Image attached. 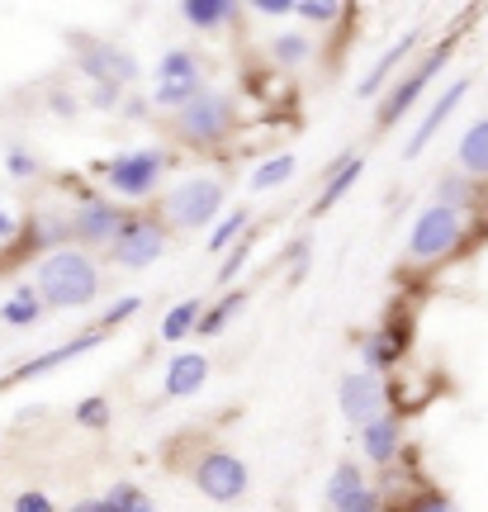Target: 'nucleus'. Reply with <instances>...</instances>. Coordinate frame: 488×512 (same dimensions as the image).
Listing matches in <instances>:
<instances>
[{
  "instance_id": "nucleus-1",
  "label": "nucleus",
  "mask_w": 488,
  "mask_h": 512,
  "mask_svg": "<svg viewBox=\"0 0 488 512\" xmlns=\"http://www.w3.org/2000/svg\"><path fill=\"white\" fill-rule=\"evenodd\" d=\"M34 290L48 309H86L100 294V271H95V261L86 252L57 247L53 256H43Z\"/></svg>"
},
{
  "instance_id": "nucleus-2",
  "label": "nucleus",
  "mask_w": 488,
  "mask_h": 512,
  "mask_svg": "<svg viewBox=\"0 0 488 512\" xmlns=\"http://www.w3.org/2000/svg\"><path fill=\"white\" fill-rule=\"evenodd\" d=\"M218 204H223V181L190 176V181H181L166 195V214H171V223H181V228H204V223L218 219Z\"/></svg>"
},
{
  "instance_id": "nucleus-3",
  "label": "nucleus",
  "mask_w": 488,
  "mask_h": 512,
  "mask_svg": "<svg viewBox=\"0 0 488 512\" xmlns=\"http://www.w3.org/2000/svg\"><path fill=\"white\" fill-rule=\"evenodd\" d=\"M162 166H166L162 152H157V147H143V152H124V157L105 162V181H109V190H114V195L138 200V195H147V190L157 185Z\"/></svg>"
},
{
  "instance_id": "nucleus-4",
  "label": "nucleus",
  "mask_w": 488,
  "mask_h": 512,
  "mask_svg": "<svg viewBox=\"0 0 488 512\" xmlns=\"http://www.w3.org/2000/svg\"><path fill=\"white\" fill-rule=\"evenodd\" d=\"M455 238H460V209H446V204H432V209H422L413 223V233H408V252L417 261H432V256L451 252Z\"/></svg>"
},
{
  "instance_id": "nucleus-5",
  "label": "nucleus",
  "mask_w": 488,
  "mask_h": 512,
  "mask_svg": "<svg viewBox=\"0 0 488 512\" xmlns=\"http://www.w3.org/2000/svg\"><path fill=\"white\" fill-rule=\"evenodd\" d=\"M247 465L237 456H228V451H214V456H204L199 460V470H195V484H199V494L204 498H214V503H233V498L247 494Z\"/></svg>"
},
{
  "instance_id": "nucleus-6",
  "label": "nucleus",
  "mask_w": 488,
  "mask_h": 512,
  "mask_svg": "<svg viewBox=\"0 0 488 512\" xmlns=\"http://www.w3.org/2000/svg\"><path fill=\"white\" fill-rule=\"evenodd\" d=\"M114 261L119 266H128V271H143V266H152L157 256H162L166 238H162V228L157 223H143V219H128L119 233H114Z\"/></svg>"
},
{
  "instance_id": "nucleus-7",
  "label": "nucleus",
  "mask_w": 488,
  "mask_h": 512,
  "mask_svg": "<svg viewBox=\"0 0 488 512\" xmlns=\"http://www.w3.org/2000/svg\"><path fill=\"white\" fill-rule=\"evenodd\" d=\"M199 95V62L195 53H166L157 67V105H190Z\"/></svg>"
},
{
  "instance_id": "nucleus-8",
  "label": "nucleus",
  "mask_w": 488,
  "mask_h": 512,
  "mask_svg": "<svg viewBox=\"0 0 488 512\" xmlns=\"http://www.w3.org/2000/svg\"><path fill=\"white\" fill-rule=\"evenodd\" d=\"M228 100L218 91H199L190 105H181V133L190 143H214L218 133L228 128Z\"/></svg>"
},
{
  "instance_id": "nucleus-9",
  "label": "nucleus",
  "mask_w": 488,
  "mask_h": 512,
  "mask_svg": "<svg viewBox=\"0 0 488 512\" xmlns=\"http://www.w3.org/2000/svg\"><path fill=\"white\" fill-rule=\"evenodd\" d=\"M337 399H342L346 418L361 422V427H370V422L380 418V408H384V389H380V380H375L370 370H351V375H342V384H337Z\"/></svg>"
},
{
  "instance_id": "nucleus-10",
  "label": "nucleus",
  "mask_w": 488,
  "mask_h": 512,
  "mask_svg": "<svg viewBox=\"0 0 488 512\" xmlns=\"http://www.w3.org/2000/svg\"><path fill=\"white\" fill-rule=\"evenodd\" d=\"M441 62H446V48H441V53H432L427 62H417L413 76H403V81H398L394 95H389V105L380 110V124H394V119H403V114L413 110V105H417V95L427 91V81L436 76V67H441Z\"/></svg>"
},
{
  "instance_id": "nucleus-11",
  "label": "nucleus",
  "mask_w": 488,
  "mask_h": 512,
  "mask_svg": "<svg viewBox=\"0 0 488 512\" xmlns=\"http://www.w3.org/2000/svg\"><path fill=\"white\" fill-rule=\"evenodd\" d=\"M465 91H470V81L460 76V81H451L446 91L436 95V105H432V110H427V119L417 124V133H413V138H408V147H403V157H422V147H427V143H432V138H436V128H441V124H446V119H451L455 110H460V100H465Z\"/></svg>"
},
{
  "instance_id": "nucleus-12",
  "label": "nucleus",
  "mask_w": 488,
  "mask_h": 512,
  "mask_svg": "<svg viewBox=\"0 0 488 512\" xmlns=\"http://www.w3.org/2000/svg\"><path fill=\"white\" fill-rule=\"evenodd\" d=\"M76 43H81V38H76ZM81 48H86V62H81V67H86L100 86H124V81H133V76H138V62H133L128 53L95 48V43H81Z\"/></svg>"
},
{
  "instance_id": "nucleus-13",
  "label": "nucleus",
  "mask_w": 488,
  "mask_h": 512,
  "mask_svg": "<svg viewBox=\"0 0 488 512\" xmlns=\"http://www.w3.org/2000/svg\"><path fill=\"white\" fill-rule=\"evenodd\" d=\"M109 332L105 328H95V332H86V337H76V342H67V347H53V351H43V356H34L29 366H19L15 375L5 384H24V380H38V375H48L53 366H62V361H72V356H81V351H91V347H100Z\"/></svg>"
},
{
  "instance_id": "nucleus-14",
  "label": "nucleus",
  "mask_w": 488,
  "mask_h": 512,
  "mask_svg": "<svg viewBox=\"0 0 488 512\" xmlns=\"http://www.w3.org/2000/svg\"><path fill=\"white\" fill-rule=\"evenodd\" d=\"M119 228H124V214H119L114 204H105V200L81 204V214L72 219V233L81 242H114Z\"/></svg>"
},
{
  "instance_id": "nucleus-15",
  "label": "nucleus",
  "mask_w": 488,
  "mask_h": 512,
  "mask_svg": "<svg viewBox=\"0 0 488 512\" xmlns=\"http://www.w3.org/2000/svg\"><path fill=\"white\" fill-rule=\"evenodd\" d=\"M204 380H209V356L185 351V356H176L166 366V399H190V394L204 389Z\"/></svg>"
},
{
  "instance_id": "nucleus-16",
  "label": "nucleus",
  "mask_w": 488,
  "mask_h": 512,
  "mask_svg": "<svg viewBox=\"0 0 488 512\" xmlns=\"http://www.w3.org/2000/svg\"><path fill=\"white\" fill-rule=\"evenodd\" d=\"M361 446H365V456L375 460V465L394 460V451H398V418H384L380 413V418L361 432Z\"/></svg>"
},
{
  "instance_id": "nucleus-17",
  "label": "nucleus",
  "mask_w": 488,
  "mask_h": 512,
  "mask_svg": "<svg viewBox=\"0 0 488 512\" xmlns=\"http://www.w3.org/2000/svg\"><path fill=\"white\" fill-rule=\"evenodd\" d=\"M38 313H43V299H38L34 285H19V290L0 304V318H5L10 328H34Z\"/></svg>"
},
{
  "instance_id": "nucleus-18",
  "label": "nucleus",
  "mask_w": 488,
  "mask_h": 512,
  "mask_svg": "<svg viewBox=\"0 0 488 512\" xmlns=\"http://www.w3.org/2000/svg\"><path fill=\"white\" fill-rule=\"evenodd\" d=\"M233 0H185L181 5V19L185 24H195V29H218V24H228L233 19Z\"/></svg>"
},
{
  "instance_id": "nucleus-19",
  "label": "nucleus",
  "mask_w": 488,
  "mask_h": 512,
  "mask_svg": "<svg viewBox=\"0 0 488 512\" xmlns=\"http://www.w3.org/2000/svg\"><path fill=\"white\" fill-rule=\"evenodd\" d=\"M361 171H365L361 157H346V162L337 166V176H332V181L323 185V195H318V204H313V214H327V209H332V204L342 200V195L351 190V185L361 181Z\"/></svg>"
},
{
  "instance_id": "nucleus-20",
  "label": "nucleus",
  "mask_w": 488,
  "mask_h": 512,
  "mask_svg": "<svg viewBox=\"0 0 488 512\" xmlns=\"http://www.w3.org/2000/svg\"><path fill=\"white\" fill-rule=\"evenodd\" d=\"M460 166L474 176H488V119L470 124V133L460 138Z\"/></svg>"
},
{
  "instance_id": "nucleus-21",
  "label": "nucleus",
  "mask_w": 488,
  "mask_h": 512,
  "mask_svg": "<svg viewBox=\"0 0 488 512\" xmlns=\"http://www.w3.org/2000/svg\"><path fill=\"white\" fill-rule=\"evenodd\" d=\"M413 43H417V34H403V38H398L394 48H389V53L380 57V67H375V72L365 76V81H361V86H356V91H361V95H375V91H380L384 81L394 76V67H398V62H403V57L413 53Z\"/></svg>"
},
{
  "instance_id": "nucleus-22",
  "label": "nucleus",
  "mask_w": 488,
  "mask_h": 512,
  "mask_svg": "<svg viewBox=\"0 0 488 512\" xmlns=\"http://www.w3.org/2000/svg\"><path fill=\"white\" fill-rule=\"evenodd\" d=\"M294 176V152H280V157H271V162H261L252 171V176H247V185H252L256 195H261V190H275V185H285Z\"/></svg>"
},
{
  "instance_id": "nucleus-23",
  "label": "nucleus",
  "mask_w": 488,
  "mask_h": 512,
  "mask_svg": "<svg viewBox=\"0 0 488 512\" xmlns=\"http://www.w3.org/2000/svg\"><path fill=\"white\" fill-rule=\"evenodd\" d=\"M199 299H185V304H176V309L166 313V323H162V337L166 342H181L185 332H195V323H199Z\"/></svg>"
},
{
  "instance_id": "nucleus-24",
  "label": "nucleus",
  "mask_w": 488,
  "mask_h": 512,
  "mask_svg": "<svg viewBox=\"0 0 488 512\" xmlns=\"http://www.w3.org/2000/svg\"><path fill=\"white\" fill-rule=\"evenodd\" d=\"M398 351H403V332H380V337H370V342H365V366L370 370L394 366Z\"/></svg>"
},
{
  "instance_id": "nucleus-25",
  "label": "nucleus",
  "mask_w": 488,
  "mask_h": 512,
  "mask_svg": "<svg viewBox=\"0 0 488 512\" xmlns=\"http://www.w3.org/2000/svg\"><path fill=\"white\" fill-rule=\"evenodd\" d=\"M356 489H365L361 470H356L351 460H342V465L332 470V479H327V503L337 508V503H342V498H351V494H356Z\"/></svg>"
},
{
  "instance_id": "nucleus-26",
  "label": "nucleus",
  "mask_w": 488,
  "mask_h": 512,
  "mask_svg": "<svg viewBox=\"0 0 488 512\" xmlns=\"http://www.w3.org/2000/svg\"><path fill=\"white\" fill-rule=\"evenodd\" d=\"M233 309H242V294H228L223 304H214L209 313H199V323H195V332H204V337H214L228 318H233Z\"/></svg>"
},
{
  "instance_id": "nucleus-27",
  "label": "nucleus",
  "mask_w": 488,
  "mask_h": 512,
  "mask_svg": "<svg viewBox=\"0 0 488 512\" xmlns=\"http://www.w3.org/2000/svg\"><path fill=\"white\" fill-rule=\"evenodd\" d=\"M105 503L114 512H147V498H143L138 484H114V489L105 494Z\"/></svg>"
},
{
  "instance_id": "nucleus-28",
  "label": "nucleus",
  "mask_w": 488,
  "mask_h": 512,
  "mask_svg": "<svg viewBox=\"0 0 488 512\" xmlns=\"http://www.w3.org/2000/svg\"><path fill=\"white\" fill-rule=\"evenodd\" d=\"M242 228H247V214H242V209H233V214H228V219H223L214 233H209V252H223V247H233Z\"/></svg>"
},
{
  "instance_id": "nucleus-29",
  "label": "nucleus",
  "mask_w": 488,
  "mask_h": 512,
  "mask_svg": "<svg viewBox=\"0 0 488 512\" xmlns=\"http://www.w3.org/2000/svg\"><path fill=\"white\" fill-rule=\"evenodd\" d=\"M76 422L81 427H109V403L105 399H86L76 408Z\"/></svg>"
},
{
  "instance_id": "nucleus-30",
  "label": "nucleus",
  "mask_w": 488,
  "mask_h": 512,
  "mask_svg": "<svg viewBox=\"0 0 488 512\" xmlns=\"http://www.w3.org/2000/svg\"><path fill=\"white\" fill-rule=\"evenodd\" d=\"M275 57H280V62H304L308 43L299 34H280V38H275Z\"/></svg>"
},
{
  "instance_id": "nucleus-31",
  "label": "nucleus",
  "mask_w": 488,
  "mask_h": 512,
  "mask_svg": "<svg viewBox=\"0 0 488 512\" xmlns=\"http://www.w3.org/2000/svg\"><path fill=\"white\" fill-rule=\"evenodd\" d=\"M332 512H380V498L370 494V489H356L351 498H342Z\"/></svg>"
},
{
  "instance_id": "nucleus-32",
  "label": "nucleus",
  "mask_w": 488,
  "mask_h": 512,
  "mask_svg": "<svg viewBox=\"0 0 488 512\" xmlns=\"http://www.w3.org/2000/svg\"><path fill=\"white\" fill-rule=\"evenodd\" d=\"M247 256H252V242H237L233 252H228V261L218 266V280H233V275L247 266Z\"/></svg>"
},
{
  "instance_id": "nucleus-33",
  "label": "nucleus",
  "mask_w": 488,
  "mask_h": 512,
  "mask_svg": "<svg viewBox=\"0 0 488 512\" xmlns=\"http://www.w3.org/2000/svg\"><path fill=\"white\" fill-rule=\"evenodd\" d=\"M15 512H57V508H53V498H48V494L29 489V494H19V498H15Z\"/></svg>"
},
{
  "instance_id": "nucleus-34",
  "label": "nucleus",
  "mask_w": 488,
  "mask_h": 512,
  "mask_svg": "<svg viewBox=\"0 0 488 512\" xmlns=\"http://www.w3.org/2000/svg\"><path fill=\"white\" fill-rule=\"evenodd\" d=\"M5 166H10V176H34V157H29L24 147H10V152H5Z\"/></svg>"
},
{
  "instance_id": "nucleus-35",
  "label": "nucleus",
  "mask_w": 488,
  "mask_h": 512,
  "mask_svg": "<svg viewBox=\"0 0 488 512\" xmlns=\"http://www.w3.org/2000/svg\"><path fill=\"white\" fill-rule=\"evenodd\" d=\"M294 15H304V19H337V5H323V0H299V5H294Z\"/></svg>"
},
{
  "instance_id": "nucleus-36",
  "label": "nucleus",
  "mask_w": 488,
  "mask_h": 512,
  "mask_svg": "<svg viewBox=\"0 0 488 512\" xmlns=\"http://www.w3.org/2000/svg\"><path fill=\"white\" fill-rule=\"evenodd\" d=\"M133 309H138V299H133V294H128V299H119V304H114V309H109L105 313V323H100V328H114V323H124V318H128V313H133Z\"/></svg>"
},
{
  "instance_id": "nucleus-37",
  "label": "nucleus",
  "mask_w": 488,
  "mask_h": 512,
  "mask_svg": "<svg viewBox=\"0 0 488 512\" xmlns=\"http://www.w3.org/2000/svg\"><path fill=\"white\" fill-rule=\"evenodd\" d=\"M256 10H261V15H294L290 0H256Z\"/></svg>"
},
{
  "instance_id": "nucleus-38",
  "label": "nucleus",
  "mask_w": 488,
  "mask_h": 512,
  "mask_svg": "<svg viewBox=\"0 0 488 512\" xmlns=\"http://www.w3.org/2000/svg\"><path fill=\"white\" fill-rule=\"evenodd\" d=\"M413 512H455V508L446 503V498H436V494H432V498H422V503H417Z\"/></svg>"
},
{
  "instance_id": "nucleus-39",
  "label": "nucleus",
  "mask_w": 488,
  "mask_h": 512,
  "mask_svg": "<svg viewBox=\"0 0 488 512\" xmlns=\"http://www.w3.org/2000/svg\"><path fill=\"white\" fill-rule=\"evenodd\" d=\"M114 95H119V86H95V105L109 110V105H114Z\"/></svg>"
},
{
  "instance_id": "nucleus-40",
  "label": "nucleus",
  "mask_w": 488,
  "mask_h": 512,
  "mask_svg": "<svg viewBox=\"0 0 488 512\" xmlns=\"http://www.w3.org/2000/svg\"><path fill=\"white\" fill-rule=\"evenodd\" d=\"M72 512H114V508H109L105 498H91V503H76Z\"/></svg>"
},
{
  "instance_id": "nucleus-41",
  "label": "nucleus",
  "mask_w": 488,
  "mask_h": 512,
  "mask_svg": "<svg viewBox=\"0 0 488 512\" xmlns=\"http://www.w3.org/2000/svg\"><path fill=\"white\" fill-rule=\"evenodd\" d=\"M15 233V214H5V204H0V238H10Z\"/></svg>"
},
{
  "instance_id": "nucleus-42",
  "label": "nucleus",
  "mask_w": 488,
  "mask_h": 512,
  "mask_svg": "<svg viewBox=\"0 0 488 512\" xmlns=\"http://www.w3.org/2000/svg\"><path fill=\"white\" fill-rule=\"evenodd\" d=\"M147 512H152V508H147Z\"/></svg>"
}]
</instances>
